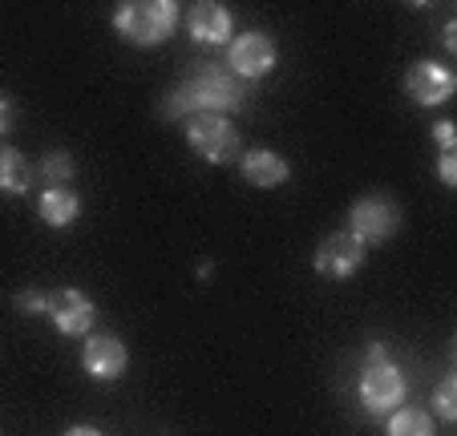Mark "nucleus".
Wrapping results in <instances>:
<instances>
[{"instance_id":"nucleus-10","label":"nucleus","mask_w":457,"mask_h":436,"mask_svg":"<svg viewBox=\"0 0 457 436\" xmlns=\"http://www.w3.org/2000/svg\"><path fill=\"white\" fill-rule=\"evenodd\" d=\"M126 364H129V351L118 335H110V332H89L86 335V343H81V368L89 372V380H97V384H113V380L126 372Z\"/></svg>"},{"instance_id":"nucleus-20","label":"nucleus","mask_w":457,"mask_h":436,"mask_svg":"<svg viewBox=\"0 0 457 436\" xmlns=\"http://www.w3.org/2000/svg\"><path fill=\"white\" fill-rule=\"evenodd\" d=\"M437 174H441V186L453 190V186H457V154H441Z\"/></svg>"},{"instance_id":"nucleus-6","label":"nucleus","mask_w":457,"mask_h":436,"mask_svg":"<svg viewBox=\"0 0 457 436\" xmlns=\"http://www.w3.org/2000/svg\"><path fill=\"white\" fill-rule=\"evenodd\" d=\"M276 61H279V49L268 33H239L231 41V49H227V73H235L247 86V81L268 78L276 69Z\"/></svg>"},{"instance_id":"nucleus-4","label":"nucleus","mask_w":457,"mask_h":436,"mask_svg":"<svg viewBox=\"0 0 457 436\" xmlns=\"http://www.w3.org/2000/svg\"><path fill=\"white\" fill-rule=\"evenodd\" d=\"M405 372L393 364V359H385V364H364L361 372V404L369 416H388V412H397L401 404H405Z\"/></svg>"},{"instance_id":"nucleus-1","label":"nucleus","mask_w":457,"mask_h":436,"mask_svg":"<svg viewBox=\"0 0 457 436\" xmlns=\"http://www.w3.org/2000/svg\"><path fill=\"white\" fill-rule=\"evenodd\" d=\"M243 97H247V86L235 73H227L223 65H203L162 97V121H190L199 113L223 118V113L239 110Z\"/></svg>"},{"instance_id":"nucleus-2","label":"nucleus","mask_w":457,"mask_h":436,"mask_svg":"<svg viewBox=\"0 0 457 436\" xmlns=\"http://www.w3.org/2000/svg\"><path fill=\"white\" fill-rule=\"evenodd\" d=\"M110 25L121 41L154 49V45L170 41L174 29L182 25V9L174 0H126V4L113 9Z\"/></svg>"},{"instance_id":"nucleus-5","label":"nucleus","mask_w":457,"mask_h":436,"mask_svg":"<svg viewBox=\"0 0 457 436\" xmlns=\"http://www.w3.org/2000/svg\"><path fill=\"white\" fill-rule=\"evenodd\" d=\"M397 231H401V206L380 194L356 198L353 210H348V234H353L356 243H364V247L393 239Z\"/></svg>"},{"instance_id":"nucleus-24","label":"nucleus","mask_w":457,"mask_h":436,"mask_svg":"<svg viewBox=\"0 0 457 436\" xmlns=\"http://www.w3.org/2000/svg\"><path fill=\"white\" fill-rule=\"evenodd\" d=\"M445 49H449V53H457V25H453V21L445 25Z\"/></svg>"},{"instance_id":"nucleus-11","label":"nucleus","mask_w":457,"mask_h":436,"mask_svg":"<svg viewBox=\"0 0 457 436\" xmlns=\"http://www.w3.org/2000/svg\"><path fill=\"white\" fill-rule=\"evenodd\" d=\"M45 316L53 319L61 335H89L94 332V319H97V308L81 287H61L49 295V311Z\"/></svg>"},{"instance_id":"nucleus-17","label":"nucleus","mask_w":457,"mask_h":436,"mask_svg":"<svg viewBox=\"0 0 457 436\" xmlns=\"http://www.w3.org/2000/svg\"><path fill=\"white\" fill-rule=\"evenodd\" d=\"M433 412L429 416H437V420H445V424H453L457 420V376L453 372H445V376H441V384L433 388Z\"/></svg>"},{"instance_id":"nucleus-14","label":"nucleus","mask_w":457,"mask_h":436,"mask_svg":"<svg viewBox=\"0 0 457 436\" xmlns=\"http://www.w3.org/2000/svg\"><path fill=\"white\" fill-rule=\"evenodd\" d=\"M37 214H41L45 226H73L81 214V202L73 190H45L41 202H37Z\"/></svg>"},{"instance_id":"nucleus-9","label":"nucleus","mask_w":457,"mask_h":436,"mask_svg":"<svg viewBox=\"0 0 457 436\" xmlns=\"http://www.w3.org/2000/svg\"><path fill=\"white\" fill-rule=\"evenodd\" d=\"M401 86H405V94L413 97L417 105L437 110V105H445L449 97H453L457 78H453V69H445L441 61H417V65H409Z\"/></svg>"},{"instance_id":"nucleus-7","label":"nucleus","mask_w":457,"mask_h":436,"mask_svg":"<svg viewBox=\"0 0 457 436\" xmlns=\"http://www.w3.org/2000/svg\"><path fill=\"white\" fill-rule=\"evenodd\" d=\"M364 255H369L364 243H356L348 231H337V234H324V239H320L316 255H312V267H316L324 279L345 283L364 267Z\"/></svg>"},{"instance_id":"nucleus-23","label":"nucleus","mask_w":457,"mask_h":436,"mask_svg":"<svg viewBox=\"0 0 457 436\" xmlns=\"http://www.w3.org/2000/svg\"><path fill=\"white\" fill-rule=\"evenodd\" d=\"M65 436H102V428H94V424H73Z\"/></svg>"},{"instance_id":"nucleus-8","label":"nucleus","mask_w":457,"mask_h":436,"mask_svg":"<svg viewBox=\"0 0 457 436\" xmlns=\"http://www.w3.org/2000/svg\"><path fill=\"white\" fill-rule=\"evenodd\" d=\"M182 25H187V37L195 45H207V49H219V45L235 41V12L215 4V0H199L182 12Z\"/></svg>"},{"instance_id":"nucleus-18","label":"nucleus","mask_w":457,"mask_h":436,"mask_svg":"<svg viewBox=\"0 0 457 436\" xmlns=\"http://www.w3.org/2000/svg\"><path fill=\"white\" fill-rule=\"evenodd\" d=\"M17 311L21 316H45V311H49V295H45V291H21Z\"/></svg>"},{"instance_id":"nucleus-21","label":"nucleus","mask_w":457,"mask_h":436,"mask_svg":"<svg viewBox=\"0 0 457 436\" xmlns=\"http://www.w3.org/2000/svg\"><path fill=\"white\" fill-rule=\"evenodd\" d=\"M12 129V102L9 97H0V137Z\"/></svg>"},{"instance_id":"nucleus-13","label":"nucleus","mask_w":457,"mask_h":436,"mask_svg":"<svg viewBox=\"0 0 457 436\" xmlns=\"http://www.w3.org/2000/svg\"><path fill=\"white\" fill-rule=\"evenodd\" d=\"M37 182V170L17 145H0V194H29Z\"/></svg>"},{"instance_id":"nucleus-12","label":"nucleus","mask_w":457,"mask_h":436,"mask_svg":"<svg viewBox=\"0 0 457 436\" xmlns=\"http://www.w3.org/2000/svg\"><path fill=\"white\" fill-rule=\"evenodd\" d=\"M239 174L255 190H276L292 178V166L276 150H247V154H239Z\"/></svg>"},{"instance_id":"nucleus-15","label":"nucleus","mask_w":457,"mask_h":436,"mask_svg":"<svg viewBox=\"0 0 457 436\" xmlns=\"http://www.w3.org/2000/svg\"><path fill=\"white\" fill-rule=\"evenodd\" d=\"M388 436H433V416H429V408H417V404H401L397 412H388Z\"/></svg>"},{"instance_id":"nucleus-19","label":"nucleus","mask_w":457,"mask_h":436,"mask_svg":"<svg viewBox=\"0 0 457 436\" xmlns=\"http://www.w3.org/2000/svg\"><path fill=\"white\" fill-rule=\"evenodd\" d=\"M433 137H437L441 154H457V134H453V121H449V118L433 121Z\"/></svg>"},{"instance_id":"nucleus-22","label":"nucleus","mask_w":457,"mask_h":436,"mask_svg":"<svg viewBox=\"0 0 457 436\" xmlns=\"http://www.w3.org/2000/svg\"><path fill=\"white\" fill-rule=\"evenodd\" d=\"M364 356H369V364H385L388 348H385V343H369V351H364Z\"/></svg>"},{"instance_id":"nucleus-3","label":"nucleus","mask_w":457,"mask_h":436,"mask_svg":"<svg viewBox=\"0 0 457 436\" xmlns=\"http://www.w3.org/2000/svg\"><path fill=\"white\" fill-rule=\"evenodd\" d=\"M187 142H190V150L211 166L239 162V129H235L227 118H211V113L190 118L187 121Z\"/></svg>"},{"instance_id":"nucleus-16","label":"nucleus","mask_w":457,"mask_h":436,"mask_svg":"<svg viewBox=\"0 0 457 436\" xmlns=\"http://www.w3.org/2000/svg\"><path fill=\"white\" fill-rule=\"evenodd\" d=\"M73 170H78V166H73V158L65 154V150H49V154L37 162V174L49 182V190H70Z\"/></svg>"}]
</instances>
